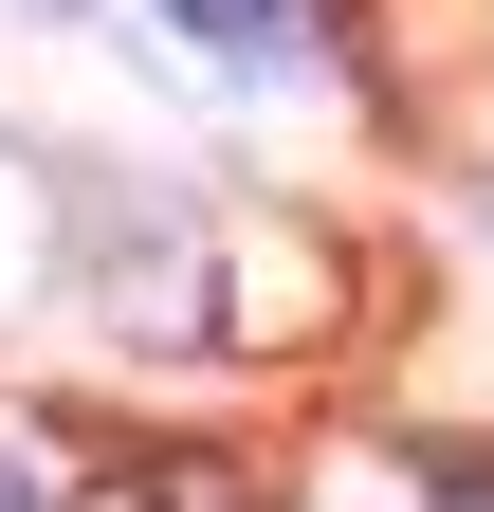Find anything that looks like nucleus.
<instances>
[{
  "mask_svg": "<svg viewBox=\"0 0 494 512\" xmlns=\"http://www.w3.org/2000/svg\"><path fill=\"white\" fill-rule=\"evenodd\" d=\"M110 512H257V476H238V458H129Z\"/></svg>",
  "mask_w": 494,
  "mask_h": 512,
  "instance_id": "1",
  "label": "nucleus"
},
{
  "mask_svg": "<svg viewBox=\"0 0 494 512\" xmlns=\"http://www.w3.org/2000/svg\"><path fill=\"white\" fill-rule=\"evenodd\" d=\"M202 55H293V0H165Z\"/></svg>",
  "mask_w": 494,
  "mask_h": 512,
  "instance_id": "2",
  "label": "nucleus"
},
{
  "mask_svg": "<svg viewBox=\"0 0 494 512\" xmlns=\"http://www.w3.org/2000/svg\"><path fill=\"white\" fill-rule=\"evenodd\" d=\"M440 512H494V476H476V458H458V476H440Z\"/></svg>",
  "mask_w": 494,
  "mask_h": 512,
  "instance_id": "3",
  "label": "nucleus"
},
{
  "mask_svg": "<svg viewBox=\"0 0 494 512\" xmlns=\"http://www.w3.org/2000/svg\"><path fill=\"white\" fill-rule=\"evenodd\" d=\"M0 512H37V476H19V458H0Z\"/></svg>",
  "mask_w": 494,
  "mask_h": 512,
  "instance_id": "4",
  "label": "nucleus"
}]
</instances>
